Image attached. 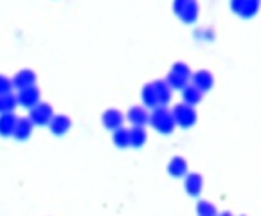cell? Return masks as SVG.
<instances>
[{
	"label": "cell",
	"instance_id": "cell-1",
	"mask_svg": "<svg viewBox=\"0 0 261 216\" xmlns=\"http://www.w3.org/2000/svg\"><path fill=\"white\" fill-rule=\"evenodd\" d=\"M150 124L161 133L168 135L175 130L177 123H175V117H173V112L168 110L166 106H157L153 108V112L150 114Z\"/></svg>",
	"mask_w": 261,
	"mask_h": 216
},
{
	"label": "cell",
	"instance_id": "cell-2",
	"mask_svg": "<svg viewBox=\"0 0 261 216\" xmlns=\"http://www.w3.org/2000/svg\"><path fill=\"white\" fill-rule=\"evenodd\" d=\"M191 77H193V74H191L189 65L178 62V63H175V65L171 67V70H169L166 81L169 83V87H171V89H180L182 90L186 85H189V79H191Z\"/></svg>",
	"mask_w": 261,
	"mask_h": 216
},
{
	"label": "cell",
	"instance_id": "cell-3",
	"mask_svg": "<svg viewBox=\"0 0 261 216\" xmlns=\"http://www.w3.org/2000/svg\"><path fill=\"white\" fill-rule=\"evenodd\" d=\"M173 117H175V123L180 128H191L196 123V110L195 106L188 103H180L171 110Z\"/></svg>",
	"mask_w": 261,
	"mask_h": 216
},
{
	"label": "cell",
	"instance_id": "cell-4",
	"mask_svg": "<svg viewBox=\"0 0 261 216\" xmlns=\"http://www.w3.org/2000/svg\"><path fill=\"white\" fill-rule=\"evenodd\" d=\"M54 117V110L49 103H42L35 104L33 108H29V119L33 121V124L36 126H49V123Z\"/></svg>",
	"mask_w": 261,
	"mask_h": 216
},
{
	"label": "cell",
	"instance_id": "cell-5",
	"mask_svg": "<svg viewBox=\"0 0 261 216\" xmlns=\"http://www.w3.org/2000/svg\"><path fill=\"white\" fill-rule=\"evenodd\" d=\"M261 6V0H230V9L240 18H252L257 15Z\"/></svg>",
	"mask_w": 261,
	"mask_h": 216
},
{
	"label": "cell",
	"instance_id": "cell-6",
	"mask_svg": "<svg viewBox=\"0 0 261 216\" xmlns=\"http://www.w3.org/2000/svg\"><path fill=\"white\" fill-rule=\"evenodd\" d=\"M186 180H184V187H186V193L189 197H198L202 193V187H204V178L200 173H188L186 175Z\"/></svg>",
	"mask_w": 261,
	"mask_h": 216
},
{
	"label": "cell",
	"instance_id": "cell-7",
	"mask_svg": "<svg viewBox=\"0 0 261 216\" xmlns=\"http://www.w3.org/2000/svg\"><path fill=\"white\" fill-rule=\"evenodd\" d=\"M191 81L193 85L198 90H202V92H209L213 89V85H215V77H213V74L209 70H198V72H195Z\"/></svg>",
	"mask_w": 261,
	"mask_h": 216
},
{
	"label": "cell",
	"instance_id": "cell-8",
	"mask_svg": "<svg viewBox=\"0 0 261 216\" xmlns=\"http://www.w3.org/2000/svg\"><path fill=\"white\" fill-rule=\"evenodd\" d=\"M16 97H18V104H22L25 108H33L35 104L40 103V90L33 85L29 89L18 90V96Z\"/></svg>",
	"mask_w": 261,
	"mask_h": 216
},
{
	"label": "cell",
	"instance_id": "cell-9",
	"mask_svg": "<svg viewBox=\"0 0 261 216\" xmlns=\"http://www.w3.org/2000/svg\"><path fill=\"white\" fill-rule=\"evenodd\" d=\"M132 126H146L150 123V114L144 106H132L126 114Z\"/></svg>",
	"mask_w": 261,
	"mask_h": 216
},
{
	"label": "cell",
	"instance_id": "cell-10",
	"mask_svg": "<svg viewBox=\"0 0 261 216\" xmlns=\"http://www.w3.org/2000/svg\"><path fill=\"white\" fill-rule=\"evenodd\" d=\"M123 121H124L123 112L115 110V108H108L107 112L103 114V124H105V128H107V130L115 131L117 128L123 126Z\"/></svg>",
	"mask_w": 261,
	"mask_h": 216
},
{
	"label": "cell",
	"instance_id": "cell-11",
	"mask_svg": "<svg viewBox=\"0 0 261 216\" xmlns=\"http://www.w3.org/2000/svg\"><path fill=\"white\" fill-rule=\"evenodd\" d=\"M35 81H36V74L29 69H23L15 74V77H13V85H15V89L23 90V89H29V87L35 85Z\"/></svg>",
	"mask_w": 261,
	"mask_h": 216
},
{
	"label": "cell",
	"instance_id": "cell-12",
	"mask_svg": "<svg viewBox=\"0 0 261 216\" xmlns=\"http://www.w3.org/2000/svg\"><path fill=\"white\" fill-rule=\"evenodd\" d=\"M33 121L29 119V117H20L18 121H16V126H15V131H13V137L18 141H25L31 137L33 133Z\"/></svg>",
	"mask_w": 261,
	"mask_h": 216
},
{
	"label": "cell",
	"instance_id": "cell-13",
	"mask_svg": "<svg viewBox=\"0 0 261 216\" xmlns=\"http://www.w3.org/2000/svg\"><path fill=\"white\" fill-rule=\"evenodd\" d=\"M70 124H72L70 117L60 114V116L53 117V121L49 123V128H50V131H53L54 135H65L67 131L70 130Z\"/></svg>",
	"mask_w": 261,
	"mask_h": 216
},
{
	"label": "cell",
	"instance_id": "cell-14",
	"mask_svg": "<svg viewBox=\"0 0 261 216\" xmlns=\"http://www.w3.org/2000/svg\"><path fill=\"white\" fill-rule=\"evenodd\" d=\"M16 121H18V117H16L13 112L0 114V135H2V137L13 135L15 126H16Z\"/></svg>",
	"mask_w": 261,
	"mask_h": 216
},
{
	"label": "cell",
	"instance_id": "cell-15",
	"mask_svg": "<svg viewBox=\"0 0 261 216\" xmlns=\"http://www.w3.org/2000/svg\"><path fill=\"white\" fill-rule=\"evenodd\" d=\"M198 2L196 0H189L188 4H186V8L182 9V13L178 15V18L182 20L184 23H195L196 18H198Z\"/></svg>",
	"mask_w": 261,
	"mask_h": 216
},
{
	"label": "cell",
	"instance_id": "cell-16",
	"mask_svg": "<svg viewBox=\"0 0 261 216\" xmlns=\"http://www.w3.org/2000/svg\"><path fill=\"white\" fill-rule=\"evenodd\" d=\"M202 96H204V92L196 89L193 83H189V85H186L184 89H182V99H184V103L191 104V106L198 104L200 101H202Z\"/></svg>",
	"mask_w": 261,
	"mask_h": 216
},
{
	"label": "cell",
	"instance_id": "cell-17",
	"mask_svg": "<svg viewBox=\"0 0 261 216\" xmlns=\"http://www.w3.org/2000/svg\"><path fill=\"white\" fill-rule=\"evenodd\" d=\"M155 90H157V96H159V104L161 106H166V104L171 101V87L166 79H159L153 81Z\"/></svg>",
	"mask_w": 261,
	"mask_h": 216
},
{
	"label": "cell",
	"instance_id": "cell-18",
	"mask_svg": "<svg viewBox=\"0 0 261 216\" xmlns=\"http://www.w3.org/2000/svg\"><path fill=\"white\" fill-rule=\"evenodd\" d=\"M168 171L171 177H186L188 175V162H186V158L182 157H175L171 158V162L168 164Z\"/></svg>",
	"mask_w": 261,
	"mask_h": 216
},
{
	"label": "cell",
	"instance_id": "cell-19",
	"mask_svg": "<svg viewBox=\"0 0 261 216\" xmlns=\"http://www.w3.org/2000/svg\"><path fill=\"white\" fill-rule=\"evenodd\" d=\"M148 139V133L144 126H132L130 128V146L132 148H141L144 146Z\"/></svg>",
	"mask_w": 261,
	"mask_h": 216
},
{
	"label": "cell",
	"instance_id": "cell-20",
	"mask_svg": "<svg viewBox=\"0 0 261 216\" xmlns=\"http://www.w3.org/2000/svg\"><path fill=\"white\" fill-rule=\"evenodd\" d=\"M142 101H144V104L150 108L161 106V104H159V96H157V90H155L153 83H148V85L142 89Z\"/></svg>",
	"mask_w": 261,
	"mask_h": 216
},
{
	"label": "cell",
	"instance_id": "cell-21",
	"mask_svg": "<svg viewBox=\"0 0 261 216\" xmlns=\"http://www.w3.org/2000/svg\"><path fill=\"white\" fill-rule=\"evenodd\" d=\"M18 104V97L13 96L11 92L9 94H0V114L6 112H13Z\"/></svg>",
	"mask_w": 261,
	"mask_h": 216
},
{
	"label": "cell",
	"instance_id": "cell-22",
	"mask_svg": "<svg viewBox=\"0 0 261 216\" xmlns=\"http://www.w3.org/2000/svg\"><path fill=\"white\" fill-rule=\"evenodd\" d=\"M112 139H114V144L117 148H128L130 146V130H126V128H117V130L114 131V135H112Z\"/></svg>",
	"mask_w": 261,
	"mask_h": 216
},
{
	"label": "cell",
	"instance_id": "cell-23",
	"mask_svg": "<svg viewBox=\"0 0 261 216\" xmlns=\"http://www.w3.org/2000/svg\"><path fill=\"white\" fill-rule=\"evenodd\" d=\"M196 212L198 216H218V209L207 200H200L196 204Z\"/></svg>",
	"mask_w": 261,
	"mask_h": 216
},
{
	"label": "cell",
	"instance_id": "cell-24",
	"mask_svg": "<svg viewBox=\"0 0 261 216\" xmlns=\"http://www.w3.org/2000/svg\"><path fill=\"white\" fill-rule=\"evenodd\" d=\"M13 89H15L13 79H9V77H6V76L0 74V94H9Z\"/></svg>",
	"mask_w": 261,
	"mask_h": 216
},
{
	"label": "cell",
	"instance_id": "cell-25",
	"mask_svg": "<svg viewBox=\"0 0 261 216\" xmlns=\"http://www.w3.org/2000/svg\"><path fill=\"white\" fill-rule=\"evenodd\" d=\"M188 2L189 0H173V11H175V15H180Z\"/></svg>",
	"mask_w": 261,
	"mask_h": 216
},
{
	"label": "cell",
	"instance_id": "cell-26",
	"mask_svg": "<svg viewBox=\"0 0 261 216\" xmlns=\"http://www.w3.org/2000/svg\"><path fill=\"white\" fill-rule=\"evenodd\" d=\"M218 216H232L229 211H223V212H218Z\"/></svg>",
	"mask_w": 261,
	"mask_h": 216
},
{
	"label": "cell",
	"instance_id": "cell-27",
	"mask_svg": "<svg viewBox=\"0 0 261 216\" xmlns=\"http://www.w3.org/2000/svg\"><path fill=\"white\" fill-rule=\"evenodd\" d=\"M242 216H245V214H242Z\"/></svg>",
	"mask_w": 261,
	"mask_h": 216
}]
</instances>
